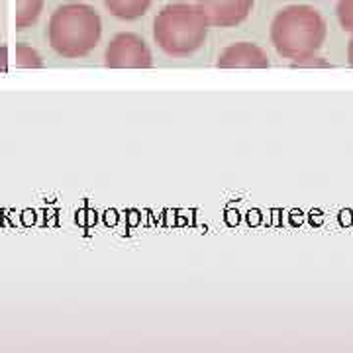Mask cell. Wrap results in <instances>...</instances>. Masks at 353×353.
<instances>
[{
  "label": "cell",
  "instance_id": "obj_12",
  "mask_svg": "<svg viewBox=\"0 0 353 353\" xmlns=\"http://www.w3.org/2000/svg\"><path fill=\"white\" fill-rule=\"evenodd\" d=\"M347 63L353 67V38L350 39V43H347Z\"/></svg>",
  "mask_w": 353,
  "mask_h": 353
},
{
  "label": "cell",
  "instance_id": "obj_11",
  "mask_svg": "<svg viewBox=\"0 0 353 353\" xmlns=\"http://www.w3.org/2000/svg\"><path fill=\"white\" fill-rule=\"evenodd\" d=\"M8 71V48L2 46L0 48V73H6Z\"/></svg>",
  "mask_w": 353,
  "mask_h": 353
},
{
  "label": "cell",
  "instance_id": "obj_6",
  "mask_svg": "<svg viewBox=\"0 0 353 353\" xmlns=\"http://www.w3.org/2000/svg\"><path fill=\"white\" fill-rule=\"evenodd\" d=\"M271 65L267 53L250 41H238L228 46L218 55L220 69H267Z\"/></svg>",
  "mask_w": 353,
  "mask_h": 353
},
{
  "label": "cell",
  "instance_id": "obj_7",
  "mask_svg": "<svg viewBox=\"0 0 353 353\" xmlns=\"http://www.w3.org/2000/svg\"><path fill=\"white\" fill-rule=\"evenodd\" d=\"M153 0H104L106 10L120 20H138L150 10Z\"/></svg>",
  "mask_w": 353,
  "mask_h": 353
},
{
  "label": "cell",
  "instance_id": "obj_2",
  "mask_svg": "<svg viewBox=\"0 0 353 353\" xmlns=\"http://www.w3.org/2000/svg\"><path fill=\"white\" fill-rule=\"evenodd\" d=\"M102 20L99 12L81 2L59 6L51 14L48 39L55 53L67 59L85 57L99 46Z\"/></svg>",
  "mask_w": 353,
  "mask_h": 353
},
{
  "label": "cell",
  "instance_id": "obj_4",
  "mask_svg": "<svg viewBox=\"0 0 353 353\" xmlns=\"http://www.w3.org/2000/svg\"><path fill=\"white\" fill-rule=\"evenodd\" d=\"M104 65L110 69H150L153 67L152 51L138 34H118L104 51Z\"/></svg>",
  "mask_w": 353,
  "mask_h": 353
},
{
  "label": "cell",
  "instance_id": "obj_8",
  "mask_svg": "<svg viewBox=\"0 0 353 353\" xmlns=\"http://www.w3.org/2000/svg\"><path fill=\"white\" fill-rule=\"evenodd\" d=\"M43 2L46 0H16V30H26L36 24L43 10Z\"/></svg>",
  "mask_w": 353,
  "mask_h": 353
},
{
  "label": "cell",
  "instance_id": "obj_3",
  "mask_svg": "<svg viewBox=\"0 0 353 353\" xmlns=\"http://www.w3.org/2000/svg\"><path fill=\"white\" fill-rule=\"evenodd\" d=\"M208 20L196 4L175 2L165 6L153 22V39L171 57H187L196 50L208 36Z\"/></svg>",
  "mask_w": 353,
  "mask_h": 353
},
{
  "label": "cell",
  "instance_id": "obj_1",
  "mask_svg": "<svg viewBox=\"0 0 353 353\" xmlns=\"http://www.w3.org/2000/svg\"><path fill=\"white\" fill-rule=\"evenodd\" d=\"M328 34L326 20L312 6H289L271 24V43L281 57L292 61L312 59Z\"/></svg>",
  "mask_w": 353,
  "mask_h": 353
},
{
  "label": "cell",
  "instance_id": "obj_10",
  "mask_svg": "<svg viewBox=\"0 0 353 353\" xmlns=\"http://www.w3.org/2000/svg\"><path fill=\"white\" fill-rule=\"evenodd\" d=\"M336 14H338L341 28L353 34V0H338Z\"/></svg>",
  "mask_w": 353,
  "mask_h": 353
},
{
  "label": "cell",
  "instance_id": "obj_9",
  "mask_svg": "<svg viewBox=\"0 0 353 353\" xmlns=\"http://www.w3.org/2000/svg\"><path fill=\"white\" fill-rule=\"evenodd\" d=\"M16 67H24V69H41L43 61L39 57L36 50H32L26 43H18L16 46Z\"/></svg>",
  "mask_w": 353,
  "mask_h": 353
},
{
  "label": "cell",
  "instance_id": "obj_5",
  "mask_svg": "<svg viewBox=\"0 0 353 353\" xmlns=\"http://www.w3.org/2000/svg\"><path fill=\"white\" fill-rule=\"evenodd\" d=\"M199 10L214 28L240 26L252 14L253 0H196Z\"/></svg>",
  "mask_w": 353,
  "mask_h": 353
}]
</instances>
